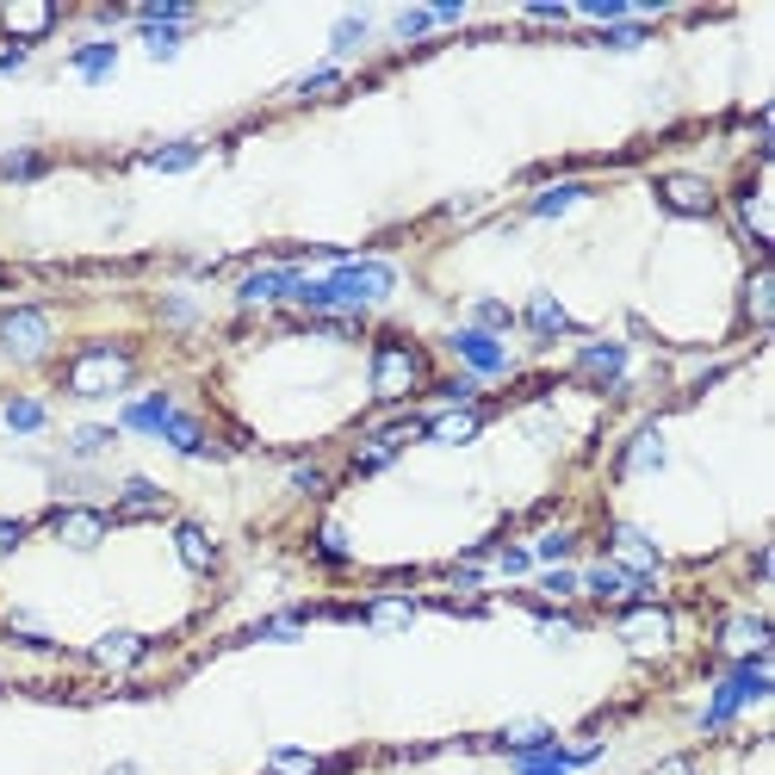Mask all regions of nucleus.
Wrapping results in <instances>:
<instances>
[{
  "mask_svg": "<svg viewBox=\"0 0 775 775\" xmlns=\"http://www.w3.org/2000/svg\"><path fill=\"white\" fill-rule=\"evenodd\" d=\"M744 317H751V323H770L775 317V273L770 267L751 273V286H744Z\"/></svg>",
  "mask_w": 775,
  "mask_h": 775,
  "instance_id": "obj_22",
  "label": "nucleus"
},
{
  "mask_svg": "<svg viewBox=\"0 0 775 775\" xmlns=\"http://www.w3.org/2000/svg\"><path fill=\"white\" fill-rule=\"evenodd\" d=\"M428 25H434V13H404V20H397V38H422Z\"/></svg>",
  "mask_w": 775,
  "mask_h": 775,
  "instance_id": "obj_48",
  "label": "nucleus"
},
{
  "mask_svg": "<svg viewBox=\"0 0 775 775\" xmlns=\"http://www.w3.org/2000/svg\"><path fill=\"white\" fill-rule=\"evenodd\" d=\"M434 397H446V404H472V397H478V379H441Z\"/></svg>",
  "mask_w": 775,
  "mask_h": 775,
  "instance_id": "obj_44",
  "label": "nucleus"
},
{
  "mask_svg": "<svg viewBox=\"0 0 775 775\" xmlns=\"http://www.w3.org/2000/svg\"><path fill=\"white\" fill-rule=\"evenodd\" d=\"M522 323H527L534 335H564V330H571V317H564V305L552 298V291H534V298H527Z\"/></svg>",
  "mask_w": 775,
  "mask_h": 775,
  "instance_id": "obj_16",
  "label": "nucleus"
},
{
  "mask_svg": "<svg viewBox=\"0 0 775 775\" xmlns=\"http://www.w3.org/2000/svg\"><path fill=\"white\" fill-rule=\"evenodd\" d=\"M69 62H75V75L99 81V75H112V62H118V44H106V38H99V44H81V50H75V57H69Z\"/></svg>",
  "mask_w": 775,
  "mask_h": 775,
  "instance_id": "obj_25",
  "label": "nucleus"
},
{
  "mask_svg": "<svg viewBox=\"0 0 775 775\" xmlns=\"http://www.w3.org/2000/svg\"><path fill=\"white\" fill-rule=\"evenodd\" d=\"M633 7H640V0H583V13H589V20H627V13H633Z\"/></svg>",
  "mask_w": 775,
  "mask_h": 775,
  "instance_id": "obj_41",
  "label": "nucleus"
},
{
  "mask_svg": "<svg viewBox=\"0 0 775 775\" xmlns=\"http://www.w3.org/2000/svg\"><path fill=\"white\" fill-rule=\"evenodd\" d=\"M118 503H124V515H162V509H168V490L150 485V478H124V485H118Z\"/></svg>",
  "mask_w": 775,
  "mask_h": 775,
  "instance_id": "obj_18",
  "label": "nucleus"
},
{
  "mask_svg": "<svg viewBox=\"0 0 775 775\" xmlns=\"http://www.w3.org/2000/svg\"><path fill=\"white\" fill-rule=\"evenodd\" d=\"M291 485L305 490V497H323V490H330V478H323L317 465H298V472H291Z\"/></svg>",
  "mask_w": 775,
  "mask_h": 775,
  "instance_id": "obj_47",
  "label": "nucleus"
},
{
  "mask_svg": "<svg viewBox=\"0 0 775 775\" xmlns=\"http://www.w3.org/2000/svg\"><path fill=\"white\" fill-rule=\"evenodd\" d=\"M446 348L460 354L472 372H485V379H497V372H509V354H503V342L497 335H485V330H460Z\"/></svg>",
  "mask_w": 775,
  "mask_h": 775,
  "instance_id": "obj_8",
  "label": "nucleus"
},
{
  "mask_svg": "<svg viewBox=\"0 0 775 775\" xmlns=\"http://www.w3.org/2000/svg\"><path fill=\"white\" fill-rule=\"evenodd\" d=\"M497 564H503L509 577H527V571H534V552H527V546H503V552H497Z\"/></svg>",
  "mask_w": 775,
  "mask_h": 775,
  "instance_id": "obj_45",
  "label": "nucleus"
},
{
  "mask_svg": "<svg viewBox=\"0 0 775 775\" xmlns=\"http://www.w3.org/2000/svg\"><path fill=\"white\" fill-rule=\"evenodd\" d=\"M335 87H342V69H317V75H305V81H298V94H305V99H317V94H335Z\"/></svg>",
  "mask_w": 775,
  "mask_h": 775,
  "instance_id": "obj_42",
  "label": "nucleus"
},
{
  "mask_svg": "<svg viewBox=\"0 0 775 775\" xmlns=\"http://www.w3.org/2000/svg\"><path fill=\"white\" fill-rule=\"evenodd\" d=\"M627 360H633V354L620 348V342H589V348H577V372L596 379V385H615L620 372H627Z\"/></svg>",
  "mask_w": 775,
  "mask_h": 775,
  "instance_id": "obj_11",
  "label": "nucleus"
},
{
  "mask_svg": "<svg viewBox=\"0 0 775 775\" xmlns=\"http://www.w3.org/2000/svg\"><path fill=\"white\" fill-rule=\"evenodd\" d=\"M106 446H112V428H75V434H69V453H81V460H94Z\"/></svg>",
  "mask_w": 775,
  "mask_h": 775,
  "instance_id": "obj_36",
  "label": "nucleus"
},
{
  "mask_svg": "<svg viewBox=\"0 0 775 775\" xmlns=\"http://www.w3.org/2000/svg\"><path fill=\"white\" fill-rule=\"evenodd\" d=\"M32 175H44V155L38 150H13L7 162H0V180H32Z\"/></svg>",
  "mask_w": 775,
  "mask_h": 775,
  "instance_id": "obj_34",
  "label": "nucleus"
},
{
  "mask_svg": "<svg viewBox=\"0 0 775 775\" xmlns=\"http://www.w3.org/2000/svg\"><path fill=\"white\" fill-rule=\"evenodd\" d=\"M620 640L633 645V652H664V645H670V608H658V601L627 608V615H620Z\"/></svg>",
  "mask_w": 775,
  "mask_h": 775,
  "instance_id": "obj_6",
  "label": "nucleus"
},
{
  "mask_svg": "<svg viewBox=\"0 0 775 775\" xmlns=\"http://www.w3.org/2000/svg\"><path fill=\"white\" fill-rule=\"evenodd\" d=\"M577 589H583L577 571H546V596H552V601H571Z\"/></svg>",
  "mask_w": 775,
  "mask_h": 775,
  "instance_id": "obj_43",
  "label": "nucleus"
},
{
  "mask_svg": "<svg viewBox=\"0 0 775 775\" xmlns=\"http://www.w3.org/2000/svg\"><path fill=\"white\" fill-rule=\"evenodd\" d=\"M719 645L738 652V658H751V652H770V620L763 615H732L719 627Z\"/></svg>",
  "mask_w": 775,
  "mask_h": 775,
  "instance_id": "obj_12",
  "label": "nucleus"
},
{
  "mask_svg": "<svg viewBox=\"0 0 775 775\" xmlns=\"http://www.w3.org/2000/svg\"><path fill=\"white\" fill-rule=\"evenodd\" d=\"M571 552H577V534H571V527H552V534L534 546V559H571Z\"/></svg>",
  "mask_w": 775,
  "mask_h": 775,
  "instance_id": "obj_37",
  "label": "nucleus"
},
{
  "mask_svg": "<svg viewBox=\"0 0 775 775\" xmlns=\"http://www.w3.org/2000/svg\"><path fill=\"white\" fill-rule=\"evenodd\" d=\"M391 286H397L391 261H342L330 279H298L291 305H305V310H360V305L391 298Z\"/></svg>",
  "mask_w": 775,
  "mask_h": 775,
  "instance_id": "obj_1",
  "label": "nucleus"
},
{
  "mask_svg": "<svg viewBox=\"0 0 775 775\" xmlns=\"http://www.w3.org/2000/svg\"><path fill=\"white\" fill-rule=\"evenodd\" d=\"M546 719H515V726H503V732H497V744H503V751H540L546 744Z\"/></svg>",
  "mask_w": 775,
  "mask_h": 775,
  "instance_id": "obj_26",
  "label": "nucleus"
},
{
  "mask_svg": "<svg viewBox=\"0 0 775 775\" xmlns=\"http://www.w3.org/2000/svg\"><path fill=\"white\" fill-rule=\"evenodd\" d=\"M645 38V25H615V32H608V44H640Z\"/></svg>",
  "mask_w": 775,
  "mask_h": 775,
  "instance_id": "obj_52",
  "label": "nucleus"
},
{
  "mask_svg": "<svg viewBox=\"0 0 775 775\" xmlns=\"http://www.w3.org/2000/svg\"><path fill=\"white\" fill-rule=\"evenodd\" d=\"M0 348L13 354V360H44V348H50V317L32 310V305L0 310Z\"/></svg>",
  "mask_w": 775,
  "mask_h": 775,
  "instance_id": "obj_4",
  "label": "nucleus"
},
{
  "mask_svg": "<svg viewBox=\"0 0 775 775\" xmlns=\"http://www.w3.org/2000/svg\"><path fill=\"white\" fill-rule=\"evenodd\" d=\"M7 428L38 434V428H44V404H38V397H13V404H7Z\"/></svg>",
  "mask_w": 775,
  "mask_h": 775,
  "instance_id": "obj_32",
  "label": "nucleus"
},
{
  "mask_svg": "<svg viewBox=\"0 0 775 775\" xmlns=\"http://www.w3.org/2000/svg\"><path fill=\"white\" fill-rule=\"evenodd\" d=\"M162 310H168L175 323H193V305H187V298H168V305H162Z\"/></svg>",
  "mask_w": 775,
  "mask_h": 775,
  "instance_id": "obj_53",
  "label": "nucleus"
},
{
  "mask_svg": "<svg viewBox=\"0 0 775 775\" xmlns=\"http://www.w3.org/2000/svg\"><path fill=\"white\" fill-rule=\"evenodd\" d=\"M608 546H615V564L620 571H633V577H658V564H664V552L652 540H645L640 527H608Z\"/></svg>",
  "mask_w": 775,
  "mask_h": 775,
  "instance_id": "obj_7",
  "label": "nucleus"
},
{
  "mask_svg": "<svg viewBox=\"0 0 775 775\" xmlns=\"http://www.w3.org/2000/svg\"><path fill=\"white\" fill-rule=\"evenodd\" d=\"M291 291H298V273H291V267H267V273H249L236 298H242V305H279V298H291Z\"/></svg>",
  "mask_w": 775,
  "mask_h": 775,
  "instance_id": "obj_13",
  "label": "nucleus"
},
{
  "mask_svg": "<svg viewBox=\"0 0 775 775\" xmlns=\"http://www.w3.org/2000/svg\"><path fill=\"white\" fill-rule=\"evenodd\" d=\"M0 25H7L20 44L25 38H44V32L57 25V7H7V13H0Z\"/></svg>",
  "mask_w": 775,
  "mask_h": 775,
  "instance_id": "obj_20",
  "label": "nucleus"
},
{
  "mask_svg": "<svg viewBox=\"0 0 775 775\" xmlns=\"http://www.w3.org/2000/svg\"><path fill=\"white\" fill-rule=\"evenodd\" d=\"M13 69H25V44H0V75H13Z\"/></svg>",
  "mask_w": 775,
  "mask_h": 775,
  "instance_id": "obj_49",
  "label": "nucleus"
},
{
  "mask_svg": "<svg viewBox=\"0 0 775 775\" xmlns=\"http://www.w3.org/2000/svg\"><path fill=\"white\" fill-rule=\"evenodd\" d=\"M509 323H515V310H509V305H497V298H478V330H485V335L509 330Z\"/></svg>",
  "mask_w": 775,
  "mask_h": 775,
  "instance_id": "obj_39",
  "label": "nucleus"
},
{
  "mask_svg": "<svg viewBox=\"0 0 775 775\" xmlns=\"http://www.w3.org/2000/svg\"><path fill=\"white\" fill-rule=\"evenodd\" d=\"M168 416H175V404L155 391V397H136V404L124 409V428H131V434H162V428H168Z\"/></svg>",
  "mask_w": 775,
  "mask_h": 775,
  "instance_id": "obj_17",
  "label": "nucleus"
},
{
  "mask_svg": "<svg viewBox=\"0 0 775 775\" xmlns=\"http://www.w3.org/2000/svg\"><path fill=\"white\" fill-rule=\"evenodd\" d=\"M478 434V409H446V416H434L428 422V441H446V446H460Z\"/></svg>",
  "mask_w": 775,
  "mask_h": 775,
  "instance_id": "obj_21",
  "label": "nucleus"
},
{
  "mask_svg": "<svg viewBox=\"0 0 775 775\" xmlns=\"http://www.w3.org/2000/svg\"><path fill=\"white\" fill-rule=\"evenodd\" d=\"M143 658V640L136 633H106V640L94 645V664H106V670H124V664Z\"/></svg>",
  "mask_w": 775,
  "mask_h": 775,
  "instance_id": "obj_24",
  "label": "nucleus"
},
{
  "mask_svg": "<svg viewBox=\"0 0 775 775\" xmlns=\"http://www.w3.org/2000/svg\"><path fill=\"white\" fill-rule=\"evenodd\" d=\"M360 620H367V627H409V620H416V601H372V608H360Z\"/></svg>",
  "mask_w": 775,
  "mask_h": 775,
  "instance_id": "obj_29",
  "label": "nucleus"
},
{
  "mask_svg": "<svg viewBox=\"0 0 775 775\" xmlns=\"http://www.w3.org/2000/svg\"><path fill=\"white\" fill-rule=\"evenodd\" d=\"M323 763L310 751H273V775H317Z\"/></svg>",
  "mask_w": 775,
  "mask_h": 775,
  "instance_id": "obj_38",
  "label": "nucleus"
},
{
  "mask_svg": "<svg viewBox=\"0 0 775 775\" xmlns=\"http://www.w3.org/2000/svg\"><path fill=\"white\" fill-rule=\"evenodd\" d=\"M136 20H143V25H187V20H193V7H187V0H150Z\"/></svg>",
  "mask_w": 775,
  "mask_h": 775,
  "instance_id": "obj_31",
  "label": "nucleus"
},
{
  "mask_svg": "<svg viewBox=\"0 0 775 775\" xmlns=\"http://www.w3.org/2000/svg\"><path fill=\"white\" fill-rule=\"evenodd\" d=\"M317 546H323V559H330V564H342V559H348V540H342V527H323V534H317Z\"/></svg>",
  "mask_w": 775,
  "mask_h": 775,
  "instance_id": "obj_46",
  "label": "nucleus"
},
{
  "mask_svg": "<svg viewBox=\"0 0 775 775\" xmlns=\"http://www.w3.org/2000/svg\"><path fill=\"white\" fill-rule=\"evenodd\" d=\"M20 540H25V527H20V522H0V559H7V552H13Z\"/></svg>",
  "mask_w": 775,
  "mask_h": 775,
  "instance_id": "obj_50",
  "label": "nucleus"
},
{
  "mask_svg": "<svg viewBox=\"0 0 775 775\" xmlns=\"http://www.w3.org/2000/svg\"><path fill=\"white\" fill-rule=\"evenodd\" d=\"M367 32H372V20H367V13H354V20H342V25H335L330 50H354V44L367 38Z\"/></svg>",
  "mask_w": 775,
  "mask_h": 775,
  "instance_id": "obj_40",
  "label": "nucleus"
},
{
  "mask_svg": "<svg viewBox=\"0 0 775 775\" xmlns=\"http://www.w3.org/2000/svg\"><path fill=\"white\" fill-rule=\"evenodd\" d=\"M50 527H57L62 546H81V552L106 540V515H94V509H57V515H50Z\"/></svg>",
  "mask_w": 775,
  "mask_h": 775,
  "instance_id": "obj_10",
  "label": "nucleus"
},
{
  "mask_svg": "<svg viewBox=\"0 0 775 775\" xmlns=\"http://www.w3.org/2000/svg\"><path fill=\"white\" fill-rule=\"evenodd\" d=\"M577 199H583V187H552V193H540L534 205H527V217H564Z\"/></svg>",
  "mask_w": 775,
  "mask_h": 775,
  "instance_id": "obj_30",
  "label": "nucleus"
},
{
  "mask_svg": "<svg viewBox=\"0 0 775 775\" xmlns=\"http://www.w3.org/2000/svg\"><path fill=\"white\" fill-rule=\"evenodd\" d=\"M193 162H199V143H162V150L150 155V168H155V175H187Z\"/></svg>",
  "mask_w": 775,
  "mask_h": 775,
  "instance_id": "obj_27",
  "label": "nucleus"
},
{
  "mask_svg": "<svg viewBox=\"0 0 775 775\" xmlns=\"http://www.w3.org/2000/svg\"><path fill=\"white\" fill-rule=\"evenodd\" d=\"M112 775H143V770H136V763H118V770Z\"/></svg>",
  "mask_w": 775,
  "mask_h": 775,
  "instance_id": "obj_54",
  "label": "nucleus"
},
{
  "mask_svg": "<svg viewBox=\"0 0 775 775\" xmlns=\"http://www.w3.org/2000/svg\"><path fill=\"white\" fill-rule=\"evenodd\" d=\"M175 546H180V559H187V571H212V564H217L212 534H205V527H193V522L175 527Z\"/></svg>",
  "mask_w": 775,
  "mask_h": 775,
  "instance_id": "obj_19",
  "label": "nucleus"
},
{
  "mask_svg": "<svg viewBox=\"0 0 775 775\" xmlns=\"http://www.w3.org/2000/svg\"><path fill=\"white\" fill-rule=\"evenodd\" d=\"M583 589H589L596 601H652L658 596V577H633V571H620V564L608 559V564H596V571L583 577Z\"/></svg>",
  "mask_w": 775,
  "mask_h": 775,
  "instance_id": "obj_5",
  "label": "nucleus"
},
{
  "mask_svg": "<svg viewBox=\"0 0 775 775\" xmlns=\"http://www.w3.org/2000/svg\"><path fill=\"white\" fill-rule=\"evenodd\" d=\"M131 354L124 348H94V354H81L75 367L62 372V385L75 391V397H112V391L131 385Z\"/></svg>",
  "mask_w": 775,
  "mask_h": 775,
  "instance_id": "obj_2",
  "label": "nucleus"
},
{
  "mask_svg": "<svg viewBox=\"0 0 775 775\" xmlns=\"http://www.w3.org/2000/svg\"><path fill=\"white\" fill-rule=\"evenodd\" d=\"M658 199L670 205V212H682V217H707V212H714V187H707L701 175H664Z\"/></svg>",
  "mask_w": 775,
  "mask_h": 775,
  "instance_id": "obj_9",
  "label": "nucleus"
},
{
  "mask_svg": "<svg viewBox=\"0 0 775 775\" xmlns=\"http://www.w3.org/2000/svg\"><path fill=\"white\" fill-rule=\"evenodd\" d=\"M422 379H428L422 354L404 348V342H385V348L372 354V391H379V404H404V397H416Z\"/></svg>",
  "mask_w": 775,
  "mask_h": 775,
  "instance_id": "obj_3",
  "label": "nucleus"
},
{
  "mask_svg": "<svg viewBox=\"0 0 775 775\" xmlns=\"http://www.w3.org/2000/svg\"><path fill=\"white\" fill-rule=\"evenodd\" d=\"M162 441L175 446V453H187V460H217V446L205 441V428H199L193 416H187V409H175V416H168V428H162Z\"/></svg>",
  "mask_w": 775,
  "mask_h": 775,
  "instance_id": "obj_14",
  "label": "nucleus"
},
{
  "mask_svg": "<svg viewBox=\"0 0 775 775\" xmlns=\"http://www.w3.org/2000/svg\"><path fill=\"white\" fill-rule=\"evenodd\" d=\"M515 775H571V770L559 763V744H540V751L515 756Z\"/></svg>",
  "mask_w": 775,
  "mask_h": 775,
  "instance_id": "obj_28",
  "label": "nucleus"
},
{
  "mask_svg": "<svg viewBox=\"0 0 775 775\" xmlns=\"http://www.w3.org/2000/svg\"><path fill=\"white\" fill-rule=\"evenodd\" d=\"M738 217H744V230H751L756 249H770V205H763V187H744V193H738Z\"/></svg>",
  "mask_w": 775,
  "mask_h": 775,
  "instance_id": "obj_23",
  "label": "nucleus"
},
{
  "mask_svg": "<svg viewBox=\"0 0 775 775\" xmlns=\"http://www.w3.org/2000/svg\"><path fill=\"white\" fill-rule=\"evenodd\" d=\"M658 465H664V434H658V428H640L633 441L620 446L615 472H658Z\"/></svg>",
  "mask_w": 775,
  "mask_h": 775,
  "instance_id": "obj_15",
  "label": "nucleus"
},
{
  "mask_svg": "<svg viewBox=\"0 0 775 775\" xmlns=\"http://www.w3.org/2000/svg\"><path fill=\"white\" fill-rule=\"evenodd\" d=\"M652 775H695V763H689V756H664Z\"/></svg>",
  "mask_w": 775,
  "mask_h": 775,
  "instance_id": "obj_51",
  "label": "nucleus"
},
{
  "mask_svg": "<svg viewBox=\"0 0 775 775\" xmlns=\"http://www.w3.org/2000/svg\"><path fill=\"white\" fill-rule=\"evenodd\" d=\"M391 460H397V446H385V441H367L360 453H354V472H360V478H372V472H385Z\"/></svg>",
  "mask_w": 775,
  "mask_h": 775,
  "instance_id": "obj_35",
  "label": "nucleus"
},
{
  "mask_svg": "<svg viewBox=\"0 0 775 775\" xmlns=\"http://www.w3.org/2000/svg\"><path fill=\"white\" fill-rule=\"evenodd\" d=\"M180 32H187V25H143V38H150V57L155 62H168L180 50Z\"/></svg>",
  "mask_w": 775,
  "mask_h": 775,
  "instance_id": "obj_33",
  "label": "nucleus"
}]
</instances>
